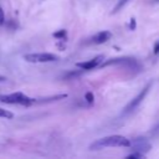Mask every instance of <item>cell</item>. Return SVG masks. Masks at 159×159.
<instances>
[{
    "mask_svg": "<svg viewBox=\"0 0 159 159\" xmlns=\"http://www.w3.org/2000/svg\"><path fill=\"white\" fill-rule=\"evenodd\" d=\"M5 81H6V77L0 75V83H1V82H5Z\"/></svg>",
    "mask_w": 159,
    "mask_h": 159,
    "instance_id": "19",
    "label": "cell"
},
{
    "mask_svg": "<svg viewBox=\"0 0 159 159\" xmlns=\"http://www.w3.org/2000/svg\"><path fill=\"white\" fill-rule=\"evenodd\" d=\"M127 159H132V158H144V154L143 153H139V152H135V153H132V154H128L127 157H125Z\"/></svg>",
    "mask_w": 159,
    "mask_h": 159,
    "instance_id": "14",
    "label": "cell"
},
{
    "mask_svg": "<svg viewBox=\"0 0 159 159\" xmlns=\"http://www.w3.org/2000/svg\"><path fill=\"white\" fill-rule=\"evenodd\" d=\"M83 72H84V70H82V68H81V71H73V72H68V73H66V75L63 76V78H65V80H73V78L80 77V76H81Z\"/></svg>",
    "mask_w": 159,
    "mask_h": 159,
    "instance_id": "9",
    "label": "cell"
},
{
    "mask_svg": "<svg viewBox=\"0 0 159 159\" xmlns=\"http://www.w3.org/2000/svg\"><path fill=\"white\" fill-rule=\"evenodd\" d=\"M84 99H86L87 103L92 104L93 101H94V96H93V93H92V92H86V94H84Z\"/></svg>",
    "mask_w": 159,
    "mask_h": 159,
    "instance_id": "13",
    "label": "cell"
},
{
    "mask_svg": "<svg viewBox=\"0 0 159 159\" xmlns=\"http://www.w3.org/2000/svg\"><path fill=\"white\" fill-rule=\"evenodd\" d=\"M155 1H159V0H155Z\"/></svg>",
    "mask_w": 159,
    "mask_h": 159,
    "instance_id": "20",
    "label": "cell"
},
{
    "mask_svg": "<svg viewBox=\"0 0 159 159\" xmlns=\"http://www.w3.org/2000/svg\"><path fill=\"white\" fill-rule=\"evenodd\" d=\"M129 30H135V19L132 17L130 19V24H129Z\"/></svg>",
    "mask_w": 159,
    "mask_h": 159,
    "instance_id": "16",
    "label": "cell"
},
{
    "mask_svg": "<svg viewBox=\"0 0 159 159\" xmlns=\"http://www.w3.org/2000/svg\"><path fill=\"white\" fill-rule=\"evenodd\" d=\"M153 52H154V55H158V53H159V41L155 42L154 48H153Z\"/></svg>",
    "mask_w": 159,
    "mask_h": 159,
    "instance_id": "17",
    "label": "cell"
},
{
    "mask_svg": "<svg viewBox=\"0 0 159 159\" xmlns=\"http://www.w3.org/2000/svg\"><path fill=\"white\" fill-rule=\"evenodd\" d=\"M0 102L2 103H7V104H21V106H30L35 102L34 98L27 97L26 94L21 93V92H15V93H10V94H0Z\"/></svg>",
    "mask_w": 159,
    "mask_h": 159,
    "instance_id": "2",
    "label": "cell"
},
{
    "mask_svg": "<svg viewBox=\"0 0 159 159\" xmlns=\"http://www.w3.org/2000/svg\"><path fill=\"white\" fill-rule=\"evenodd\" d=\"M66 35H67L66 30H60V31L53 32V37L55 39H58V40H65L66 39Z\"/></svg>",
    "mask_w": 159,
    "mask_h": 159,
    "instance_id": "11",
    "label": "cell"
},
{
    "mask_svg": "<svg viewBox=\"0 0 159 159\" xmlns=\"http://www.w3.org/2000/svg\"><path fill=\"white\" fill-rule=\"evenodd\" d=\"M112 34L109 31H101L98 34H96L94 36H92L91 39V42L92 43H96V45H99V43H104L107 42L109 39H111Z\"/></svg>",
    "mask_w": 159,
    "mask_h": 159,
    "instance_id": "8",
    "label": "cell"
},
{
    "mask_svg": "<svg viewBox=\"0 0 159 159\" xmlns=\"http://www.w3.org/2000/svg\"><path fill=\"white\" fill-rule=\"evenodd\" d=\"M111 65H124L132 70H138L140 68V65L137 62L135 58L133 57H118V58H111L107 60L102 66H111Z\"/></svg>",
    "mask_w": 159,
    "mask_h": 159,
    "instance_id": "5",
    "label": "cell"
},
{
    "mask_svg": "<svg viewBox=\"0 0 159 159\" xmlns=\"http://www.w3.org/2000/svg\"><path fill=\"white\" fill-rule=\"evenodd\" d=\"M0 117L6 118V119H11V118L14 117V114H12L10 111H7V109H2V108H0Z\"/></svg>",
    "mask_w": 159,
    "mask_h": 159,
    "instance_id": "12",
    "label": "cell"
},
{
    "mask_svg": "<svg viewBox=\"0 0 159 159\" xmlns=\"http://www.w3.org/2000/svg\"><path fill=\"white\" fill-rule=\"evenodd\" d=\"M150 87H152V83H148V84H145L144 87H143V89L124 107V109H123V113L124 114H128V113H132L134 109H137L138 107H139V104L143 102V99L145 98V96L148 94V92H149V89H150Z\"/></svg>",
    "mask_w": 159,
    "mask_h": 159,
    "instance_id": "4",
    "label": "cell"
},
{
    "mask_svg": "<svg viewBox=\"0 0 159 159\" xmlns=\"http://www.w3.org/2000/svg\"><path fill=\"white\" fill-rule=\"evenodd\" d=\"M106 147H130V140L123 135H108V137H103L96 142H93L89 145L91 150H98Z\"/></svg>",
    "mask_w": 159,
    "mask_h": 159,
    "instance_id": "1",
    "label": "cell"
},
{
    "mask_svg": "<svg viewBox=\"0 0 159 159\" xmlns=\"http://www.w3.org/2000/svg\"><path fill=\"white\" fill-rule=\"evenodd\" d=\"M128 1H129V0H119V1H118V4H117L114 7H113V11H112V14H116V12H118V11H119V10H120V9H122V7H123V6H124V5L128 2Z\"/></svg>",
    "mask_w": 159,
    "mask_h": 159,
    "instance_id": "10",
    "label": "cell"
},
{
    "mask_svg": "<svg viewBox=\"0 0 159 159\" xmlns=\"http://www.w3.org/2000/svg\"><path fill=\"white\" fill-rule=\"evenodd\" d=\"M4 22H5V14H4L2 7L0 6V26L4 25Z\"/></svg>",
    "mask_w": 159,
    "mask_h": 159,
    "instance_id": "15",
    "label": "cell"
},
{
    "mask_svg": "<svg viewBox=\"0 0 159 159\" xmlns=\"http://www.w3.org/2000/svg\"><path fill=\"white\" fill-rule=\"evenodd\" d=\"M102 60H103V56L101 55V56H97V57H94L93 60H89V61L77 62V63H76V66H77V67H80V68H82V70H84V71H88V70H92V68L97 67V66L102 62Z\"/></svg>",
    "mask_w": 159,
    "mask_h": 159,
    "instance_id": "7",
    "label": "cell"
},
{
    "mask_svg": "<svg viewBox=\"0 0 159 159\" xmlns=\"http://www.w3.org/2000/svg\"><path fill=\"white\" fill-rule=\"evenodd\" d=\"M130 147L134 152H139V153H143V154L145 152H149L150 148H152L150 143L143 137H138V138L132 139L130 140Z\"/></svg>",
    "mask_w": 159,
    "mask_h": 159,
    "instance_id": "6",
    "label": "cell"
},
{
    "mask_svg": "<svg viewBox=\"0 0 159 159\" xmlns=\"http://www.w3.org/2000/svg\"><path fill=\"white\" fill-rule=\"evenodd\" d=\"M152 133H154V134H155V133H159V124H157V125L152 129Z\"/></svg>",
    "mask_w": 159,
    "mask_h": 159,
    "instance_id": "18",
    "label": "cell"
},
{
    "mask_svg": "<svg viewBox=\"0 0 159 159\" xmlns=\"http://www.w3.org/2000/svg\"><path fill=\"white\" fill-rule=\"evenodd\" d=\"M24 60L31 63H45V62H53L58 60V56L50 53V52H40V53H27L24 56Z\"/></svg>",
    "mask_w": 159,
    "mask_h": 159,
    "instance_id": "3",
    "label": "cell"
}]
</instances>
